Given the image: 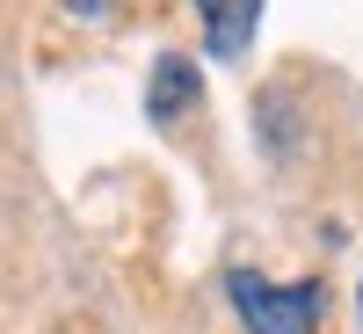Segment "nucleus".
I'll return each mask as SVG.
<instances>
[{
  "instance_id": "2",
  "label": "nucleus",
  "mask_w": 363,
  "mask_h": 334,
  "mask_svg": "<svg viewBox=\"0 0 363 334\" xmlns=\"http://www.w3.org/2000/svg\"><path fill=\"white\" fill-rule=\"evenodd\" d=\"M203 15V44L211 58H240L255 44V22H262V0H196Z\"/></svg>"
},
{
  "instance_id": "3",
  "label": "nucleus",
  "mask_w": 363,
  "mask_h": 334,
  "mask_svg": "<svg viewBox=\"0 0 363 334\" xmlns=\"http://www.w3.org/2000/svg\"><path fill=\"white\" fill-rule=\"evenodd\" d=\"M182 102H196V66H189V58H160V66H153V102H145V109L167 124Z\"/></svg>"
},
{
  "instance_id": "1",
  "label": "nucleus",
  "mask_w": 363,
  "mask_h": 334,
  "mask_svg": "<svg viewBox=\"0 0 363 334\" xmlns=\"http://www.w3.org/2000/svg\"><path fill=\"white\" fill-rule=\"evenodd\" d=\"M225 298L240 306L247 334H313V320H320V284H269L255 269H233Z\"/></svg>"
}]
</instances>
